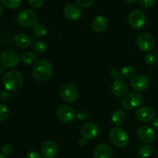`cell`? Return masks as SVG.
Returning a JSON list of instances; mask_svg holds the SVG:
<instances>
[{
	"mask_svg": "<svg viewBox=\"0 0 158 158\" xmlns=\"http://www.w3.org/2000/svg\"><path fill=\"white\" fill-rule=\"evenodd\" d=\"M52 65L46 60H38L32 68V77L39 82H45L48 80L52 77Z\"/></svg>",
	"mask_w": 158,
	"mask_h": 158,
	"instance_id": "cell-1",
	"label": "cell"
},
{
	"mask_svg": "<svg viewBox=\"0 0 158 158\" xmlns=\"http://www.w3.org/2000/svg\"><path fill=\"white\" fill-rule=\"evenodd\" d=\"M24 82V77L21 73L16 70L9 71L2 78V84L6 89L9 91H15L19 89Z\"/></svg>",
	"mask_w": 158,
	"mask_h": 158,
	"instance_id": "cell-2",
	"label": "cell"
},
{
	"mask_svg": "<svg viewBox=\"0 0 158 158\" xmlns=\"http://www.w3.org/2000/svg\"><path fill=\"white\" fill-rule=\"evenodd\" d=\"M109 138L111 143L119 148H125L128 144L129 138L127 133L121 127H114L110 131Z\"/></svg>",
	"mask_w": 158,
	"mask_h": 158,
	"instance_id": "cell-3",
	"label": "cell"
},
{
	"mask_svg": "<svg viewBox=\"0 0 158 158\" xmlns=\"http://www.w3.org/2000/svg\"><path fill=\"white\" fill-rule=\"evenodd\" d=\"M16 20L17 23L23 27H32L36 23L37 15L31 9H23L17 15Z\"/></svg>",
	"mask_w": 158,
	"mask_h": 158,
	"instance_id": "cell-4",
	"label": "cell"
},
{
	"mask_svg": "<svg viewBox=\"0 0 158 158\" xmlns=\"http://www.w3.org/2000/svg\"><path fill=\"white\" fill-rule=\"evenodd\" d=\"M20 57L18 52L12 49H7L2 52L0 56V63L3 67L14 68L18 66Z\"/></svg>",
	"mask_w": 158,
	"mask_h": 158,
	"instance_id": "cell-5",
	"label": "cell"
},
{
	"mask_svg": "<svg viewBox=\"0 0 158 158\" xmlns=\"http://www.w3.org/2000/svg\"><path fill=\"white\" fill-rule=\"evenodd\" d=\"M60 94L62 99L67 103H74L80 97V93L77 88L70 83L62 85L60 89Z\"/></svg>",
	"mask_w": 158,
	"mask_h": 158,
	"instance_id": "cell-6",
	"label": "cell"
},
{
	"mask_svg": "<svg viewBox=\"0 0 158 158\" xmlns=\"http://www.w3.org/2000/svg\"><path fill=\"white\" fill-rule=\"evenodd\" d=\"M143 103V97L138 93H130L123 97L122 105L128 110L137 109Z\"/></svg>",
	"mask_w": 158,
	"mask_h": 158,
	"instance_id": "cell-7",
	"label": "cell"
},
{
	"mask_svg": "<svg viewBox=\"0 0 158 158\" xmlns=\"http://www.w3.org/2000/svg\"><path fill=\"white\" fill-rule=\"evenodd\" d=\"M130 26L134 29H141L147 23V17L144 12L136 9L131 12L128 18Z\"/></svg>",
	"mask_w": 158,
	"mask_h": 158,
	"instance_id": "cell-8",
	"label": "cell"
},
{
	"mask_svg": "<svg viewBox=\"0 0 158 158\" xmlns=\"http://www.w3.org/2000/svg\"><path fill=\"white\" fill-rule=\"evenodd\" d=\"M59 120L64 123H71L77 118V114L72 107L66 105L59 106L56 110Z\"/></svg>",
	"mask_w": 158,
	"mask_h": 158,
	"instance_id": "cell-9",
	"label": "cell"
},
{
	"mask_svg": "<svg viewBox=\"0 0 158 158\" xmlns=\"http://www.w3.org/2000/svg\"><path fill=\"white\" fill-rule=\"evenodd\" d=\"M137 44L139 49L144 52L151 51L154 47L155 41L154 37L148 33H142L137 39Z\"/></svg>",
	"mask_w": 158,
	"mask_h": 158,
	"instance_id": "cell-10",
	"label": "cell"
},
{
	"mask_svg": "<svg viewBox=\"0 0 158 158\" xmlns=\"http://www.w3.org/2000/svg\"><path fill=\"white\" fill-rule=\"evenodd\" d=\"M137 135L138 137L143 142L147 143H151L155 140L156 134L154 130L149 125H141L137 129Z\"/></svg>",
	"mask_w": 158,
	"mask_h": 158,
	"instance_id": "cell-11",
	"label": "cell"
},
{
	"mask_svg": "<svg viewBox=\"0 0 158 158\" xmlns=\"http://www.w3.org/2000/svg\"><path fill=\"white\" fill-rule=\"evenodd\" d=\"M149 79L143 74L135 75L131 80V87L135 89L136 91H139V92L146 90L149 86Z\"/></svg>",
	"mask_w": 158,
	"mask_h": 158,
	"instance_id": "cell-12",
	"label": "cell"
},
{
	"mask_svg": "<svg viewBox=\"0 0 158 158\" xmlns=\"http://www.w3.org/2000/svg\"><path fill=\"white\" fill-rule=\"evenodd\" d=\"M65 17L70 21H76L81 17L82 11L78 6L74 3H69L65 6L63 9Z\"/></svg>",
	"mask_w": 158,
	"mask_h": 158,
	"instance_id": "cell-13",
	"label": "cell"
},
{
	"mask_svg": "<svg viewBox=\"0 0 158 158\" xmlns=\"http://www.w3.org/2000/svg\"><path fill=\"white\" fill-rule=\"evenodd\" d=\"M155 112L151 106H142L136 110L135 117L139 121L149 122L154 120Z\"/></svg>",
	"mask_w": 158,
	"mask_h": 158,
	"instance_id": "cell-14",
	"label": "cell"
},
{
	"mask_svg": "<svg viewBox=\"0 0 158 158\" xmlns=\"http://www.w3.org/2000/svg\"><path fill=\"white\" fill-rule=\"evenodd\" d=\"M82 137L86 140H92L95 138L99 134V127L96 123H85L81 127Z\"/></svg>",
	"mask_w": 158,
	"mask_h": 158,
	"instance_id": "cell-15",
	"label": "cell"
},
{
	"mask_svg": "<svg viewBox=\"0 0 158 158\" xmlns=\"http://www.w3.org/2000/svg\"><path fill=\"white\" fill-rule=\"evenodd\" d=\"M41 154L44 158H55L58 154V147L55 142L47 140L43 144Z\"/></svg>",
	"mask_w": 158,
	"mask_h": 158,
	"instance_id": "cell-16",
	"label": "cell"
},
{
	"mask_svg": "<svg viewBox=\"0 0 158 158\" xmlns=\"http://www.w3.org/2000/svg\"><path fill=\"white\" fill-rule=\"evenodd\" d=\"M128 90V86L126 81L122 79H117L114 81L111 86V91L113 94L117 97H121L127 94Z\"/></svg>",
	"mask_w": 158,
	"mask_h": 158,
	"instance_id": "cell-17",
	"label": "cell"
},
{
	"mask_svg": "<svg viewBox=\"0 0 158 158\" xmlns=\"http://www.w3.org/2000/svg\"><path fill=\"white\" fill-rule=\"evenodd\" d=\"M112 154V149L106 143H100L94 150V156L95 158H111Z\"/></svg>",
	"mask_w": 158,
	"mask_h": 158,
	"instance_id": "cell-18",
	"label": "cell"
},
{
	"mask_svg": "<svg viewBox=\"0 0 158 158\" xmlns=\"http://www.w3.org/2000/svg\"><path fill=\"white\" fill-rule=\"evenodd\" d=\"M109 25L107 19L103 15H99L95 17L91 23L92 29L97 32H101L106 30Z\"/></svg>",
	"mask_w": 158,
	"mask_h": 158,
	"instance_id": "cell-19",
	"label": "cell"
},
{
	"mask_svg": "<svg viewBox=\"0 0 158 158\" xmlns=\"http://www.w3.org/2000/svg\"><path fill=\"white\" fill-rule=\"evenodd\" d=\"M13 42L15 46L19 49H27L31 44V39L27 34L19 33L14 36Z\"/></svg>",
	"mask_w": 158,
	"mask_h": 158,
	"instance_id": "cell-20",
	"label": "cell"
},
{
	"mask_svg": "<svg viewBox=\"0 0 158 158\" xmlns=\"http://www.w3.org/2000/svg\"><path fill=\"white\" fill-rule=\"evenodd\" d=\"M125 120V113L121 110H117L114 111L111 117V121L114 125H120Z\"/></svg>",
	"mask_w": 158,
	"mask_h": 158,
	"instance_id": "cell-21",
	"label": "cell"
},
{
	"mask_svg": "<svg viewBox=\"0 0 158 158\" xmlns=\"http://www.w3.org/2000/svg\"><path fill=\"white\" fill-rule=\"evenodd\" d=\"M32 31H33V33L38 37H43L47 33V29L46 26L40 23H36L32 26Z\"/></svg>",
	"mask_w": 158,
	"mask_h": 158,
	"instance_id": "cell-22",
	"label": "cell"
},
{
	"mask_svg": "<svg viewBox=\"0 0 158 158\" xmlns=\"http://www.w3.org/2000/svg\"><path fill=\"white\" fill-rule=\"evenodd\" d=\"M36 55L31 52H26L21 56V61L26 65H31L36 61Z\"/></svg>",
	"mask_w": 158,
	"mask_h": 158,
	"instance_id": "cell-23",
	"label": "cell"
},
{
	"mask_svg": "<svg viewBox=\"0 0 158 158\" xmlns=\"http://www.w3.org/2000/svg\"><path fill=\"white\" fill-rule=\"evenodd\" d=\"M153 152V147L151 145L146 144L142 146L138 151L139 157L141 158H148L151 155Z\"/></svg>",
	"mask_w": 158,
	"mask_h": 158,
	"instance_id": "cell-24",
	"label": "cell"
},
{
	"mask_svg": "<svg viewBox=\"0 0 158 158\" xmlns=\"http://www.w3.org/2000/svg\"><path fill=\"white\" fill-rule=\"evenodd\" d=\"M135 73V69L132 66H126L120 70V76L123 79H129Z\"/></svg>",
	"mask_w": 158,
	"mask_h": 158,
	"instance_id": "cell-25",
	"label": "cell"
},
{
	"mask_svg": "<svg viewBox=\"0 0 158 158\" xmlns=\"http://www.w3.org/2000/svg\"><path fill=\"white\" fill-rule=\"evenodd\" d=\"M1 2L9 9H15L20 6L22 0H0Z\"/></svg>",
	"mask_w": 158,
	"mask_h": 158,
	"instance_id": "cell-26",
	"label": "cell"
},
{
	"mask_svg": "<svg viewBox=\"0 0 158 158\" xmlns=\"http://www.w3.org/2000/svg\"><path fill=\"white\" fill-rule=\"evenodd\" d=\"M33 49L37 54H43L46 52V49H47V46L44 42L38 41L34 45Z\"/></svg>",
	"mask_w": 158,
	"mask_h": 158,
	"instance_id": "cell-27",
	"label": "cell"
},
{
	"mask_svg": "<svg viewBox=\"0 0 158 158\" xmlns=\"http://www.w3.org/2000/svg\"><path fill=\"white\" fill-rule=\"evenodd\" d=\"M9 117V109L5 104H0V121H5Z\"/></svg>",
	"mask_w": 158,
	"mask_h": 158,
	"instance_id": "cell-28",
	"label": "cell"
},
{
	"mask_svg": "<svg viewBox=\"0 0 158 158\" xmlns=\"http://www.w3.org/2000/svg\"><path fill=\"white\" fill-rule=\"evenodd\" d=\"M144 60L146 63L149 65H153L156 63L157 61V58H156L155 55L154 53H148L145 56Z\"/></svg>",
	"mask_w": 158,
	"mask_h": 158,
	"instance_id": "cell-29",
	"label": "cell"
},
{
	"mask_svg": "<svg viewBox=\"0 0 158 158\" xmlns=\"http://www.w3.org/2000/svg\"><path fill=\"white\" fill-rule=\"evenodd\" d=\"M88 117V113L86 110H80L77 113V118L78 120L83 121V120H86Z\"/></svg>",
	"mask_w": 158,
	"mask_h": 158,
	"instance_id": "cell-30",
	"label": "cell"
},
{
	"mask_svg": "<svg viewBox=\"0 0 158 158\" xmlns=\"http://www.w3.org/2000/svg\"><path fill=\"white\" fill-rule=\"evenodd\" d=\"M76 1H77V4L83 8L89 7L92 6L93 2H94V0H76Z\"/></svg>",
	"mask_w": 158,
	"mask_h": 158,
	"instance_id": "cell-31",
	"label": "cell"
},
{
	"mask_svg": "<svg viewBox=\"0 0 158 158\" xmlns=\"http://www.w3.org/2000/svg\"><path fill=\"white\" fill-rule=\"evenodd\" d=\"M156 0H140V4L143 8H150L155 3Z\"/></svg>",
	"mask_w": 158,
	"mask_h": 158,
	"instance_id": "cell-32",
	"label": "cell"
},
{
	"mask_svg": "<svg viewBox=\"0 0 158 158\" xmlns=\"http://www.w3.org/2000/svg\"><path fill=\"white\" fill-rule=\"evenodd\" d=\"M29 5L34 8H40L43 6L44 0H28Z\"/></svg>",
	"mask_w": 158,
	"mask_h": 158,
	"instance_id": "cell-33",
	"label": "cell"
},
{
	"mask_svg": "<svg viewBox=\"0 0 158 158\" xmlns=\"http://www.w3.org/2000/svg\"><path fill=\"white\" fill-rule=\"evenodd\" d=\"M12 152V148L11 145L9 144H6L2 148V153L4 155L8 156L10 155Z\"/></svg>",
	"mask_w": 158,
	"mask_h": 158,
	"instance_id": "cell-34",
	"label": "cell"
},
{
	"mask_svg": "<svg viewBox=\"0 0 158 158\" xmlns=\"http://www.w3.org/2000/svg\"><path fill=\"white\" fill-rule=\"evenodd\" d=\"M110 77H112L113 79L117 80V79H118L119 76H120V72L119 71L118 69H117V68H113L110 70Z\"/></svg>",
	"mask_w": 158,
	"mask_h": 158,
	"instance_id": "cell-35",
	"label": "cell"
},
{
	"mask_svg": "<svg viewBox=\"0 0 158 158\" xmlns=\"http://www.w3.org/2000/svg\"><path fill=\"white\" fill-rule=\"evenodd\" d=\"M26 158H42V156L36 151H30L26 155Z\"/></svg>",
	"mask_w": 158,
	"mask_h": 158,
	"instance_id": "cell-36",
	"label": "cell"
},
{
	"mask_svg": "<svg viewBox=\"0 0 158 158\" xmlns=\"http://www.w3.org/2000/svg\"><path fill=\"white\" fill-rule=\"evenodd\" d=\"M79 144L80 145L81 147H84L87 144V140L84 138H81L79 140Z\"/></svg>",
	"mask_w": 158,
	"mask_h": 158,
	"instance_id": "cell-37",
	"label": "cell"
},
{
	"mask_svg": "<svg viewBox=\"0 0 158 158\" xmlns=\"http://www.w3.org/2000/svg\"><path fill=\"white\" fill-rule=\"evenodd\" d=\"M152 126L154 127V128L155 130L158 131V118H155L152 121Z\"/></svg>",
	"mask_w": 158,
	"mask_h": 158,
	"instance_id": "cell-38",
	"label": "cell"
},
{
	"mask_svg": "<svg viewBox=\"0 0 158 158\" xmlns=\"http://www.w3.org/2000/svg\"><path fill=\"white\" fill-rule=\"evenodd\" d=\"M3 13H4V9H3L2 6L1 5H0V18H1V17L2 16Z\"/></svg>",
	"mask_w": 158,
	"mask_h": 158,
	"instance_id": "cell-39",
	"label": "cell"
},
{
	"mask_svg": "<svg viewBox=\"0 0 158 158\" xmlns=\"http://www.w3.org/2000/svg\"><path fill=\"white\" fill-rule=\"evenodd\" d=\"M125 1H126L127 2H128V3H131V4H133V3L136 2H137V0H125Z\"/></svg>",
	"mask_w": 158,
	"mask_h": 158,
	"instance_id": "cell-40",
	"label": "cell"
},
{
	"mask_svg": "<svg viewBox=\"0 0 158 158\" xmlns=\"http://www.w3.org/2000/svg\"><path fill=\"white\" fill-rule=\"evenodd\" d=\"M0 158H7L6 157V155H4L3 154H0Z\"/></svg>",
	"mask_w": 158,
	"mask_h": 158,
	"instance_id": "cell-41",
	"label": "cell"
},
{
	"mask_svg": "<svg viewBox=\"0 0 158 158\" xmlns=\"http://www.w3.org/2000/svg\"><path fill=\"white\" fill-rule=\"evenodd\" d=\"M157 157H158V154H157Z\"/></svg>",
	"mask_w": 158,
	"mask_h": 158,
	"instance_id": "cell-42",
	"label": "cell"
},
{
	"mask_svg": "<svg viewBox=\"0 0 158 158\" xmlns=\"http://www.w3.org/2000/svg\"><path fill=\"white\" fill-rule=\"evenodd\" d=\"M157 48H158V46H157Z\"/></svg>",
	"mask_w": 158,
	"mask_h": 158,
	"instance_id": "cell-43",
	"label": "cell"
}]
</instances>
